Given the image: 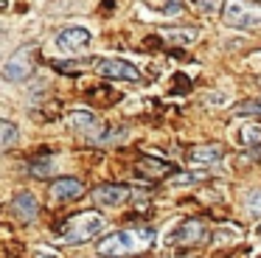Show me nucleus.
<instances>
[{
	"label": "nucleus",
	"instance_id": "1",
	"mask_svg": "<svg viewBox=\"0 0 261 258\" xmlns=\"http://www.w3.org/2000/svg\"><path fill=\"white\" fill-rule=\"evenodd\" d=\"M152 239V230H118V233H110L107 239L98 241V255H107V258H121V255H129V252L141 250L146 241Z\"/></svg>",
	"mask_w": 261,
	"mask_h": 258
},
{
	"label": "nucleus",
	"instance_id": "2",
	"mask_svg": "<svg viewBox=\"0 0 261 258\" xmlns=\"http://www.w3.org/2000/svg\"><path fill=\"white\" fill-rule=\"evenodd\" d=\"M222 22L230 28H244V31L261 28V3L258 0H225Z\"/></svg>",
	"mask_w": 261,
	"mask_h": 258
},
{
	"label": "nucleus",
	"instance_id": "3",
	"mask_svg": "<svg viewBox=\"0 0 261 258\" xmlns=\"http://www.w3.org/2000/svg\"><path fill=\"white\" fill-rule=\"evenodd\" d=\"M101 227H104V219L98 216L96 211H85V213H73L68 222L59 224V233H62L65 241H70V244H82V241H87V239L101 233Z\"/></svg>",
	"mask_w": 261,
	"mask_h": 258
},
{
	"label": "nucleus",
	"instance_id": "4",
	"mask_svg": "<svg viewBox=\"0 0 261 258\" xmlns=\"http://www.w3.org/2000/svg\"><path fill=\"white\" fill-rule=\"evenodd\" d=\"M96 73L104 79H113V82H141V70L126 59H98Z\"/></svg>",
	"mask_w": 261,
	"mask_h": 258
},
{
	"label": "nucleus",
	"instance_id": "5",
	"mask_svg": "<svg viewBox=\"0 0 261 258\" xmlns=\"http://www.w3.org/2000/svg\"><path fill=\"white\" fill-rule=\"evenodd\" d=\"M205 239H208V224L197 216H188L186 222L174 230V241H180V244H199V241H205Z\"/></svg>",
	"mask_w": 261,
	"mask_h": 258
},
{
	"label": "nucleus",
	"instance_id": "6",
	"mask_svg": "<svg viewBox=\"0 0 261 258\" xmlns=\"http://www.w3.org/2000/svg\"><path fill=\"white\" fill-rule=\"evenodd\" d=\"M93 199L98 202L101 208H118L129 199V185H121V183H107V185H98Z\"/></svg>",
	"mask_w": 261,
	"mask_h": 258
},
{
	"label": "nucleus",
	"instance_id": "7",
	"mask_svg": "<svg viewBox=\"0 0 261 258\" xmlns=\"http://www.w3.org/2000/svg\"><path fill=\"white\" fill-rule=\"evenodd\" d=\"M31 50L25 48V50H17V54L12 56V59L3 65V76L9 79V82H23L25 76L31 73Z\"/></svg>",
	"mask_w": 261,
	"mask_h": 258
},
{
	"label": "nucleus",
	"instance_id": "8",
	"mask_svg": "<svg viewBox=\"0 0 261 258\" xmlns=\"http://www.w3.org/2000/svg\"><path fill=\"white\" fill-rule=\"evenodd\" d=\"M12 216H17L20 222H31V219L40 213V205H37L34 194H29V191H20V194H14L12 199Z\"/></svg>",
	"mask_w": 261,
	"mask_h": 258
},
{
	"label": "nucleus",
	"instance_id": "9",
	"mask_svg": "<svg viewBox=\"0 0 261 258\" xmlns=\"http://www.w3.org/2000/svg\"><path fill=\"white\" fill-rule=\"evenodd\" d=\"M90 42V31L87 28H82V25H73V28H65V31H59V37H57V45L62 50H82L85 45Z\"/></svg>",
	"mask_w": 261,
	"mask_h": 258
},
{
	"label": "nucleus",
	"instance_id": "10",
	"mask_svg": "<svg viewBox=\"0 0 261 258\" xmlns=\"http://www.w3.org/2000/svg\"><path fill=\"white\" fill-rule=\"evenodd\" d=\"M85 194V185L79 183L76 177H59L51 183V196L54 199H79V196Z\"/></svg>",
	"mask_w": 261,
	"mask_h": 258
},
{
	"label": "nucleus",
	"instance_id": "11",
	"mask_svg": "<svg viewBox=\"0 0 261 258\" xmlns=\"http://www.w3.org/2000/svg\"><path fill=\"white\" fill-rule=\"evenodd\" d=\"M68 123L73 129H82V132H96L98 129V118L93 115V112H85V110L68 112Z\"/></svg>",
	"mask_w": 261,
	"mask_h": 258
},
{
	"label": "nucleus",
	"instance_id": "12",
	"mask_svg": "<svg viewBox=\"0 0 261 258\" xmlns=\"http://www.w3.org/2000/svg\"><path fill=\"white\" fill-rule=\"evenodd\" d=\"M222 160V146H197L188 151V163L199 166V163H216Z\"/></svg>",
	"mask_w": 261,
	"mask_h": 258
},
{
	"label": "nucleus",
	"instance_id": "13",
	"mask_svg": "<svg viewBox=\"0 0 261 258\" xmlns=\"http://www.w3.org/2000/svg\"><path fill=\"white\" fill-rule=\"evenodd\" d=\"M138 166H141V171H143V168H149V171H146V177H154V179H160V177H166L169 171H174V168H171L169 163L154 160V157H146V154H143L141 160H138Z\"/></svg>",
	"mask_w": 261,
	"mask_h": 258
},
{
	"label": "nucleus",
	"instance_id": "14",
	"mask_svg": "<svg viewBox=\"0 0 261 258\" xmlns=\"http://www.w3.org/2000/svg\"><path fill=\"white\" fill-rule=\"evenodd\" d=\"M17 126L12 121H0V149H12L14 140H17Z\"/></svg>",
	"mask_w": 261,
	"mask_h": 258
},
{
	"label": "nucleus",
	"instance_id": "15",
	"mask_svg": "<svg viewBox=\"0 0 261 258\" xmlns=\"http://www.w3.org/2000/svg\"><path fill=\"white\" fill-rule=\"evenodd\" d=\"M242 140L247 146H255V149H258L261 146V126L258 123H247V126L242 129Z\"/></svg>",
	"mask_w": 261,
	"mask_h": 258
},
{
	"label": "nucleus",
	"instance_id": "16",
	"mask_svg": "<svg viewBox=\"0 0 261 258\" xmlns=\"http://www.w3.org/2000/svg\"><path fill=\"white\" fill-rule=\"evenodd\" d=\"M233 112H236V115H261V101H244V104H239Z\"/></svg>",
	"mask_w": 261,
	"mask_h": 258
},
{
	"label": "nucleus",
	"instance_id": "17",
	"mask_svg": "<svg viewBox=\"0 0 261 258\" xmlns=\"http://www.w3.org/2000/svg\"><path fill=\"white\" fill-rule=\"evenodd\" d=\"M169 34V37H174V39H182V42H194V39H197V31H194V28H186V31H166Z\"/></svg>",
	"mask_w": 261,
	"mask_h": 258
},
{
	"label": "nucleus",
	"instance_id": "18",
	"mask_svg": "<svg viewBox=\"0 0 261 258\" xmlns=\"http://www.w3.org/2000/svg\"><path fill=\"white\" fill-rule=\"evenodd\" d=\"M247 211L255 213V216H261V191H255V194L247 199Z\"/></svg>",
	"mask_w": 261,
	"mask_h": 258
},
{
	"label": "nucleus",
	"instance_id": "19",
	"mask_svg": "<svg viewBox=\"0 0 261 258\" xmlns=\"http://www.w3.org/2000/svg\"><path fill=\"white\" fill-rule=\"evenodd\" d=\"M34 258H59V255H57L54 250H37V252H34Z\"/></svg>",
	"mask_w": 261,
	"mask_h": 258
},
{
	"label": "nucleus",
	"instance_id": "20",
	"mask_svg": "<svg viewBox=\"0 0 261 258\" xmlns=\"http://www.w3.org/2000/svg\"><path fill=\"white\" fill-rule=\"evenodd\" d=\"M255 233H258V239H261V224H258V230H255Z\"/></svg>",
	"mask_w": 261,
	"mask_h": 258
}]
</instances>
